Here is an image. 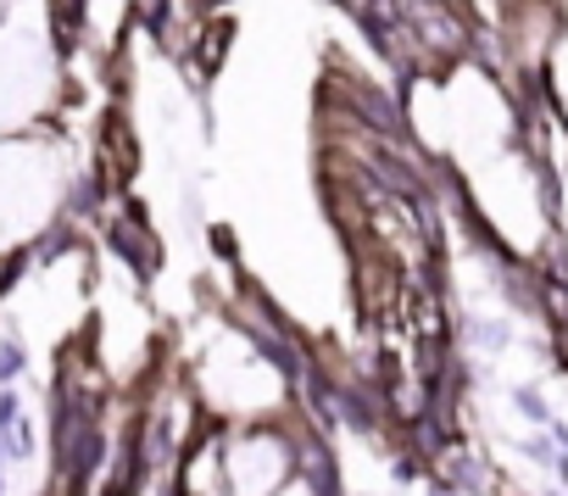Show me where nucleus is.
<instances>
[{
    "instance_id": "obj_8",
    "label": "nucleus",
    "mask_w": 568,
    "mask_h": 496,
    "mask_svg": "<svg viewBox=\"0 0 568 496\" xmlns=\"http://www.w3.org/2000/svg\"><path fill=\"white\" fill-rule=\"evenodd\" d=\"M546 429H551V441H557V446H562V452H568V424H562V418H551V424H546Z\"/></svg>"
},
{
    "instance_id": "obj_10",
    "label": "nucleus",
    "mask_w": 568,
    "mask_h": 496,
    "mask_svg": "<svg viewBox=\"0 0 568 496\" xmlns=\"http://www.w3.org/2000/svg\"><path fill=\"white\" fill-rule=\"evenodd\" d=\"M0 496H7V485H0Z\"/></svg>"
},
{
    "instance_id": "obj_2",
    "label": "nucleus",
    "mask_w": 568,
    "mask_h": 496,
    "mask_svg": "<svg viewBox=\"0 0 568 496\" xmlns=\"http://www.w3.org/2000/svg\"><path fill=\"white\" fill-rule=\"evenodd\" d=\"M101 229H106L112 257H123L134 280H156V274H162V263H168V245H162V234H156V223H151L145 201H129V206H123L118 217H106Z\"/></svg>"
},
{
    "instance_id": "obj_1",
    "label": "nucleus",
    "mask_w": 568,
    "mask_h": 496,
    "mask_svg": "<svg viewBox=\"0 0 568 496\" xmlns=\"http://www.w3.org/2000/svg\"><path fill=\"white\" fill-rule=\"evenodd\" d=\"M296 479L291 457V407L223 424V490L229 496H273Z\"/></svg>"
},
{
    "instance_id": "obj_9",
    "label": "nucleus",
    "mask_w": 568,
    "mask_h": 496,
    "mask_svg": "<svg viewBox=\"0 0 568 496\" xmlns=\"http://www.w3.org/2000/svg\"><path fill=\"white\" fill-rule=\"evenodd\" d=\"M206 496H229V490H223V485H217V490H206Z\"/></svg>"
},
{
    "instance_id": "obj_4",
    "label": "nucleus",
    "mask_w": 568,
    "mask_h": 496,
    "mask_svg": "<svg viewBox=\"0 0 568 496\" xmlns=\"http://www.w3.org/2000/svg\"><path fill=\"white\" fill-rule=\"evenodd\" d=\"M23 363H29L23 341H18V335H7V341H0V385H12V379L23 374Z\"/></svg>"
},
{
    "instance_id": "obj_5",
    "label": "nucleus",
    "mask_w": 568,
    "mask_h": 496,
    "mask_svg": "<svg viewBox=\"0 0 568 496\" xmlns=\"http://www.w3.org/2000/svg\"><path fill=\"white\" fill-rule=\"evenodd\" d=\"M518 452L529 457V463H540V468H551V457L562 452L557 441H546V435H529V441H518Z\"/></svg>"
},
{
    "instance_id": "obj_6",
    "label": "nucleus",
    "mask_w": 568,
    "mask_h": 496,
    "mask_svg": "<svg viewBox=\"0 0 568 496\" xmlns=\"http://www.w3.org/2000/svg\"><path fill=\"white\" fill-rule=\"evenodd\" d=\"M273 496H346V485H313V479H291V485H278Z\"/></svg>"
},
{
    "instance_id": "obj_3",
    "label": "nucleus",
    "mask_w": 568,
    "mask_h": 496,
    "mask_svg": "<svg viewBox=\"0 0 568 496\" xmlns=\"http://www.w3.org/2000/svg\"><path fill=\"white\" fill-rule=\"evenodd\" d=\"M513 407H518L529 424H551V402H546L535 385H518V391H513Z\"/></svg>"
},
{
    "instance_id": "obj_7",
    "label": "nucleus",
    "mask_w": 568,
    "mask_h": 496,
    "mask_svg": "<svg viewBox=\"0 0 568 496\" xmlns=\"http://www.w3.org/2000/svg\"><path fill=\"white\" fill-rule=\"evenodd\" d=\"M551 474H557V485L568 490V452H557V457H551Z\"/></svg>"
}]
</instances>
